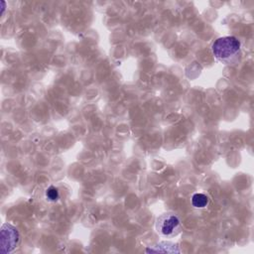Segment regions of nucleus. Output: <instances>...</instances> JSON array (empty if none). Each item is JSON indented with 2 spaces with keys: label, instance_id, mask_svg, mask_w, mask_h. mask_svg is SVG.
<instances>
[{
  "label": "nucleus",
  "instance_id": "1",
  "mask_svg": "<svg viewBox=\"0 0 254 254\" xmlns=\"http://www.w3.org/2000/svg\"><path fill=\"white\" fill-rule=\"evenodd\" d=\"M241 44L240 41L233 36H225L216 39L211 51L213 56L221 63L230 64L235 63L240 56Z\"/></svg>",
  "mask_w": 254,
  "mask_h": 254
},
{
  "label": "nucleus",
  "instance_id": "2",
  "mask_svg": "<svg viewBox=\"0 0 254 254\" xmlns=\"http://www.w3.org/2000/svg\"><path fill=\"white\" fill-rule=\"evenodd\" d=\"M156 230L165 237L177 236L182 231L180 217L174 212H166L156 219Z\"/></svg>",
  "mask_w": 254,
  "mask_h": 254
},
{
  "label": "nucleus",
  "instance_id": "3",
  "mask_svg": "<svg viewBox=\"0 0 254 254\" xmlns=\"http://www.w3.org/2000/svg\"><path fill=\"white\" fill-rule=\"evenodd\" d=\"M20 233L18 229L10 223H4L1 227L0 241L1 253H11L20 244Z\"/></svg>",
  "mask_w": 254,
  "mask_h": 254
},
{
  "label": "nucleus",
  "instance_id": "4",
  "mask_svg": "<svg viewBox=\"0 0 254 254\" xmlns=\"http://www.w3.org/2000/svg\"><path fill=\"white\" fill-rule=\"evenodd\" d=\"M147 253H181V249L177 243L170 241H162L153 246L146 248Z\"/></svg>",
  "mask_w": 254,
  "mask_h": 254
},
{
  "label": "nucleus",
  "instance_id": "5",
  "mask_svg": "<svg viewBox=\"0 0 254 254\" xmlns=\"http://www.w3.org/2000/svg\"><path fill=\"white\" fill-rule=\"evenodd\" d=\"M209 203V198L202 192H196L191 196V204L195 208H205Z\"/></svg>",
  "mask_w": 254,
  "mask_h": 254
},
{
  "label": "nucleus",
  "instance_id": "6",
  "mask_svg": "<svg viewBox=\"0 0 254 254\" xmlns=\"http://www.w3.org/2000/svg\"><path fill=\"white\" fill-rule=\"evenodd\" d=\"M46 197L50 201H57L60 198L59 190L56 187H54V186H50L46 190Z\"/></svg>",
  "mask_w": 254,
  "mask_h": 254
},
{
  "label": "nucleus",
  "instance_id": "7",
  "mask_svg": "<svg viewBox=\"0 0 254 254\" xmlns=\"http://www.w3.org/2000/svg\"><path fill=\"white\" fill-rule=\"evenodd\" d=\"M1 5H2V7H1V15H3V13H4V11H5L6 3H5L4 1H1Z\"/></svg>",
  "mask_w": 254,
  "mask_h": 254
}]
</instances>
